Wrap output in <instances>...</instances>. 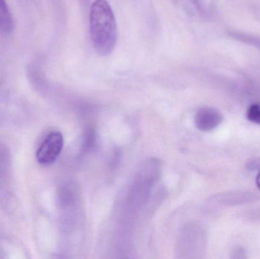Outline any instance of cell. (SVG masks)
<instances>
[{
	"label": "cell",
	"mask_w": 260,
	"mask_h": 259,
	"mask_svg": "<svg viewBox=\"0 0 260 259\" xmlns=\"http://www.w3.org/2000/svg\"><path fill=\"white\" fill-rule=\"evenodd\" d=\"M247 119L252 123L260 125V105L253 104L249 107Z\"/></svg>",
	"instance_id": "obj_5"
},
{
	"label": "cell",
	"mask_w": 260,
	"mask_h": 259,
	"mask_svg": "<svg viewBox=\"0 0 260 259\" xmlns=\"http://www.w3.org/2000/svg\"><path fill=\"white\" fill-rule=\"evenodd\" d=\"M90 35L93 47L100 56H108L117 43V23L106 0H95L89 15Z\"/></svg>",
	"instance_id": "obj_1"
},
{
	"label": "cell",
	"mask_w": 260,
	"mask_h": 259,
	"mask_svg": "<svg viewBox=\"0 0 260 259\" xmlns=\"http://www.w3.org/2000/svg\"><path fill=\"white\" fill-rule=\"evenodd\" d=\"M195 124L200 130L209 132L218 127L223 120L219 111L215 108L203 107L195 116Z\"/></svg>",
	"instance_id": "obj_3"
},
{
	"label": "cell",
	"mask_w": 260,
	"mask_h": 259,
	"mask_svg": "<svg viewBox=\"0 0 260 259\" xmlns=\"http://www.w3.org/2000/svg\"><path fill=\"white\" fill-rule=\"evenodd\" d=\"M256 185H257L258 188H259L260 190V171L259 173H258L257 176H256Z\"/></svg>",
	"instance_id": "obj_6"
},
{
	"label": "cell",
	"mask_w": 260,
	"mask_h": 259,
	"mask_svg": "<svg viewBox=\"0 0 260 259\" xmlns=\"http://www.w3.org/2000/svg\"><path fill=\"white\" fill-rule=\"evenodd\" d=\"M63 147V137L59 132H52L44 138L36 154L37 160L42 165H50L59 158Z\"/></svg>",
	"instance_id": "obj_2"
},
{
	"label": "cell",
	"mask_w": 260,
	"mask_h": 259,
	"mask_svg": "<svg viewBox=\"0 0 260 259\" xmlns=\"http://www.w3.org/2000/svg\"><path fill=\"white\" fill-rule=\"evenodd\" d=\"M13 18L9 12L6 0H0V30L4 33L13 31Z\"/></svg>",
	"instance_id": "obj_4"
}]
</instances>
